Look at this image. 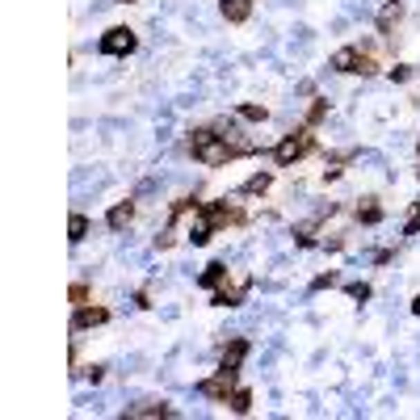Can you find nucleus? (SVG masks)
Listing matches in <instances>:
<instances>
[{
	"label": "nucleus",
	"instance_id": "1",
	"mask_svg": "<svg viewBox=\"0 0 420 420\" xmlns=\"http://www.w3.org/2000/svg\"><path fill=\"white\" fill-rule=\"evenodd\" d=\"M189 147H193V160H202L206 169H219V164H227V160H231V155H240V151H236V143H227L219 131H193Z\"/></svg>",
	"mask_w": 420,
	"mask_h": 420
},
{
	"label": "nucleus",
	"instance_id": "2",
	"mask_svg": "<svg viewBox=\"0 0 420 420\" xmlns=\"http://www.w3.org/2000/svg\"><path fill=\"white\" fill-rule=\"evenodd\" d=\"M307 151H311V135H307V131H294V135H286V139L274 147V160H278L282 169H290V164L303 160Z\"/></svg>",
	"mask_w": 420,
	"mask_h": 420
},
{
	"label": "nucleus",
	"instance_id": "3",
	"mask_svg": "<svg viewBox=\"0 0 420 420\" xmlns=\"http://www.w3.org/2000/svg\"><path fill=\"white\" fill-rule=\"evenodd\" d=\"M332 68L336 72H357V76H370L374 72V59H370V50H361V46H345L332 55Z\"/></svg>",
	"mask_w": 420,
	"mask_h": 420
},
{
	"label": "nucleus",
	"instance_id": "4",
	"mask_svg": "<svg viewBox=\"0 0 420 420\" xmlns=\"http://www.w3.org/2000/svg\"><path fill=\"white\" fill-rule=\"evenodd\" d=\"M139 46V38L126 30V26H114V30H105V38L97 42L101 55H131V50Z\"/></svg>",
	"mask_w": 420,
	"mask_h": 420
},
{
	"label": "nucleus",
	"instance_id": "5",
	"mask_svg": "<svg viewBox=\"0 0 420 420\" xmlns=\"http://www.w3.org/2000/svg\"><path fill=\"white\" fill-rule=\"evenodd\" d=\"M231 387H236V370H219L215 379L198 383V395H206V399H227V395H231Z\"/></svg>",
	"mask_w": 420,
	"mask_h": 420
},
{
	"label": "nucleus",
	"instance_id": "6",
	"mask_svg": "<svg viewBox=\"0 0 420 420\" xmlns=\"http://www.w3.org/2000/svg\"><path fill=\"white\" fill-rule=\"evenodd\" d=\"M244 357H248V341H244V336H236V341L223 349V361H219V370H236V374H240Z\"/></svg>",
	"mask_w": 420,
	"mask_h": 420
},
{
	"label": "nucleus",
	"instance_id": "7",
	"mask_svg": "<svg viewBox=\"0 0 420 420\" xmlns=\"http://www.w3.org/2000/svg\"><path fill=\"white\" fill-rule=\"evenodd\" d=\"M105 320H110V311H105V307H80V311H76V320H72V332L97 328V324H105Z\"/></svg>",
	"mask_w": 420,
	"mask_h": 420
},
{
	"label": "nucleus",
	"instance_id": "8",
	"mask_svg": "<svg viewBox=\"0 0 420 420\" xmlns=\"http://www.w3.org/2000/svg\"><path fill=\"white\" fill-rule=\"evenodd\" d=\"M131 219H135V202H118V206L110 210V215H105V223H110L114 231H122V227H126Z\"/></svg>",
	"mask_w": 420,
	"mask_h": 420
},
{
	"label": "nucleus",
	"instance_id": "9",
	"mask_svg": "<svg viewBox=\"0 0 420 420\" xmlns=\"http://www.w3.org/2000/svg\"><path fill=\"white\" fill-rule=\"evenodd\" d=\"M248 13H252V0H223V17H227L231 26L248 21Z\"/></svg>",
	"mask_w": 420,
	"mask_h": 420
},
{
	"label": "nucleus",
	"instance_id": "10",
	"mask_svg": "<svg viewBox=\"0 0 420 420\" xmlns=\"http://www.w3.org/2000/svg\"><path fill=\"white\" fill-rule=\"evenodd\" d=\"M403 17V5H399V0H387V5H383V13H379V30L383 34H391V26Z\"/></svg>",
	"mask_w": 420,
	"mask_h": 420
},
{
	"label": "nucleus",
	"instance_id": "11",
	"mask_svg": "<svg viewBox=\"0 0 420 420\" xmlns=\"http://www.w3.org/2000/svg\"><path fill=\"white\" fill-rule=\"evenodd\" d=\"M126 416H173V408L169 403H155V399H143V403L126 408Z\"/></svg>",
	"mask_w": 420,
	"mask_h": 420
},
{
	"label": "nucleus",
	"instance_id": "12",
	"mask_svg": "<svg viewBox=\"0 0 420 420\" xmlns=\"http://www.w3.org/2000/svg\"><path fill=\"white\" fill-rule=\"evenodd\" d=\"M206 219L215 223V227H219V223H236V219H240V210H236V206H223V202H219V206H206Z\"/></svg>",
	"mask_w": 420,
	"mask_h": 420
},
{
	"label": "nucleus",
	"instance_id": "13",
	"mask_svg": "<svg viewBox=\"0 0 420 420\" xmlns=\"http://www.w3.org/2000/svg\"><path fill=\"white\" fill-rule=\"evenodd\" d=\"M210 231H215V223H210V219H206V210H202V215L193 219V227H189V240H193V244H206Z\"/></svg>",
	"mask_w": 420,
	"mask_h": 420
},
{
	"label": "nucleus",
	"instance_id": "14",
	"mask_svg": "<svg viewBox=\"0 0 420 420\" xmlns=\"http://www.w3.org/2000/svg\"><path fill=\"white\" fill-rule=\"evenodd\" d=\"M357 219H361V223H379V219H383V206H379L374 198H365V202L357 206Z\"/></svg>",
	"mask_w": 420,
	"mask_h": 420
},
{
	"label": "nucleus",
	"instance_id": "15",
	"mask_svg": "<svg viewBox=\"0 0 420 420\" xmlns=\"http://www.w3.org/2000/svg\"><path fill=\"white\" fill-rule=\"evenodd\" d=\"M269 181H274L269 173H256V177H248V181H244V193H248V198H256V193H265V189H269Z\"/></svg>",
	"mask_w": 420,
	"mask_h": 420
},
{
	"label": "nucleus",
	"instance_id": "16",
	"mask_svg": "<svg viewBox=\"0 0 420 420\" xmlns=\"http://www.w3.org/2000/svg\"><path fill=\"white\" fill-rule=\"evenodd\" d=\"M68 236H72V244H80V240L88 236V219H84V215H72V219H68Z\"/></svg>",
	"mask_w": 420,
	"mask_h": 420
},
{
	"label": "nucleus",
	"instance_id": "17",
	"mask_svg": "<svg viewBox=\"0 0 420 420\" xmlns=\"http://www.w3.org/2000/svg\"><path fill=\"white\" fill-rule=\"evenodd\" d=\"M227 403H231V412H240V416H244V412L252 408V391H231V395H227Z\"/></svg>",
	"mask_w": 420,
	"mask_h": 420
},
{
	"label": "nucleus",
	"instance_id": "18",
	"mask_svg": "<svg viewBox=\"0 0 420 420\" xmlns=\"http://www.w3.org/2000/svg\"><path fill=\"white\" fill-rule=\"evenodd\" d=\"M223 274H227L223 265H206V274H202L198 282H202V286H219V282H223Z\"/></svg>",
	"mask_w": 420,
	"mask_h": 420
},
{
	"label": "nucleus",
	"instance_id": "19",
	"mask_svg": "<svg viewBox=\"0 0 420 420\" xmlns=\"http://www.w3.org/2000/svg\"><path fill=\"white\" fill-rule=\"evenodd\" d=\"M240 118L244 122H265V105H240Z\"/></svg>",
	"mask_w": 420,
	"mask_h": 420
},
{
	"label": "nucleus",
	"instance_id": "20",
	"mask_svg": "<svg viewBox=\"0 0 420 420\" xmlns=\"http://www.w3.org/2000/svg\"><path fill=\"white\" fill-rule=\"evenodd\" d=\"M324 114H328V101H315L311 110H307V126H315V122H324Z\"/></svg>",
	"mask_w": 420,
	"mask_h": 420
},
{
	"label": "nucleus",
	"instance_id": "21",
	"mask_svg": "<svg viewBox=\"0 0 420 420\" xmlns=\"http://www.w3.org/2000/svg\"><path fill=\"white\" fill-rule=\"evenodd\" d=\"M345 290H349V298H353V303H365V298H370V286H365V282H349Z\"/></svg>",
	"mask_w": 420,
	"mask_h": 420
},
{
	"label": "nucleus",
	"instance_id": "22",
	"mask_svg": "<svg viewBox=\"0 0 420 420\" xmlns=\"http://www.w3.org/2000/svg\"><path fill=\"white\" fill-rule=\"evenodd\" d=\"M420 231V206L412 210V215H408V223H403V236H416Z\"/></svg>",
	"mask_w": 420,
	"mask_h": 420
},
{
	"label": "nucleus",
	"instance_id": "23",
	"mask_svg": "<svg viewBox=\"0 0 420 420\" xmlns=\"http://www.w3.org/2000/svg\"><path fill=\"white\" fill-rule=\"evenodd\" d=\"M336 282H341L336 274H320V278H315V282H311V290H324V286H336Z\"/></svg>",
	"mask_w": 420,
	"mask_h": 420
},
{
	"label": "nucleus",
	"instance_id": "24",
	"mask_svg": "<svg viewBox=\"0 0 420 420\" xmlns=\"http://www.w3.org/2000/svg\"><path fill=\"white\" fill-rule=\"evenodd\" d=\"M412 311H416V315H420V294H416V298H412Z\"/></svg>",
	"mask_w": 420,
	"mask_h": 420
},
{
	"label": "nucleus",
	"instance_id": "25",
	"mask_svg": "<svg viewBox=\"0 0 420 420\" xmlns=\"http://www.w3.org/2000/svg\"><path fill=\"white\" fill-rule=\"evenodd\" d=\"M114 5H126V0H114Z\"/></svg>",
	"mask_w": 420,
	"mask_h": 420
},
{
	"label": "nucleus",
	"instance_id": "26",
	"mask_svg": "<svg viewBox=\"0 0 420 420\" xmlns=\"http://www.w3.org/2000/svg\"><path fill=\"white\" fill-rule=\"evenodd\" d=\"M416 177H420V169H416Z\"/></svg>",
	"mask_w": 420,
	"mask_h": 420
}]
</instances>
